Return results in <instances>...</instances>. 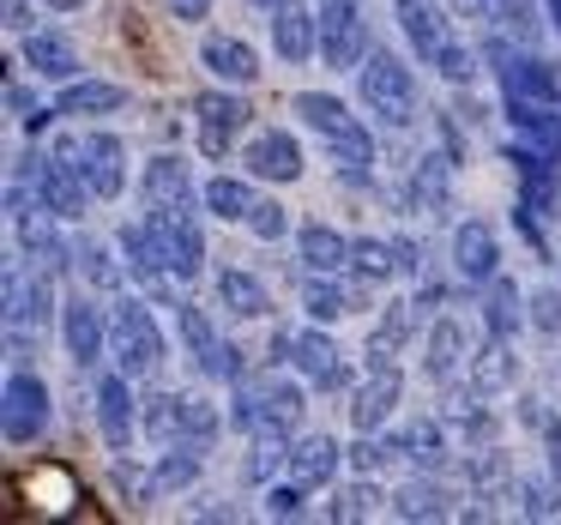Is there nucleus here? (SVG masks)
I'll return each instance as SVG.
<instances>
[{"label":"nucleus","instance_id":"nucleus-27","mask_svg":"<svg viewBox=\"0 0 561 525\" xmlns=\"http://www.w3.org/2000/svg\"><path fill=\"white\" fill-rule=\"evenodd\" d=\"M19 61L31 67L37 79H49V85H67V79H79V49H73V37L67 31H55V25H37L31 37H19Z\"/></svg>","mask_w":561,"mask_h":525},{"label":"nucleus","instance_id":"nucleus-21","mask_svg":"<svg viewBox=\"0 0 561 525\" xmlns=\"http://www.w3.org/2000/svg\"><path fill=\"white\" fill-rule=\"evenodd\" d=\"M440 423H447L453 441H465V447H495V441H501L495 404H489L471 380H465V392H459V380H453V387H440Z\"/></svg>","mask_w":561,"mask_h":525},{"label":"nucleus","instance_id":"nucleus-31","mask_svg":"<svg viewBox=\"0 0 561 525\" xmlns=\"http://www.w3.org/2000/svg\"><path fill=\"white\" fill-rule=\"evenodd\" d=\"M351 242L356 236H344L339 224H320V218L296 224V236H290L302 272H351Z\"/></svg>","mask_w":561,"mask_h":525},{"label":"nucleus","instance_id":"nucleus-52","mask_svg":"<svg viewBox=\"0 0 561 525\" xmlns=\"http://www.w3.org/2000/svg\"><path fill=\"white\" fill-rule=\"evenodd\" d=\"M7 31H13V43H19V37H31V31H37V13H31L25 0H7Z\"/></svg>","mask_w":561,"mask_h":525},{"label":"nucleus","instance_id":"nucleus-13","mask_svg":"<svg viewBox=\"0 0 561 525\" xmlns=\"http://www.w3.org/2000/svg\"><path fill=\"white\" fill-rule=\"evenodd\" d=\"M134 387H139V380L122 375L115 363L103 368L98 387H91V404H98V435H103V447H110V453H127L139 435H146V429H139V404H146V399H139Z\"/></svg>","mask_w":561,"mask_h":525},{"label":"nucleus","instance_id":"nucleus-18","mask_svg":"<svg viewBox=\"0 0 561 525\" xmlns=\"http://www.w3.org/2000/svg\"><path fill=\"white\" fill-rule=\"evenodd\" d=\"M242 170L254 175V182H266V187H290V182L308 175V151H302V139H296L290 127H260V134H248V146H242Z\"/></svg>","mask_w":561,"mask_h":525},{"label":"nucleus","instance_id":"nucleus-14","mask_svg":"<svg viewBox=\"0 0 561 525\" xmlns=\"http://www.w3.org/2000/svg\"><path fill=\"white\" fill-rule=\"evenodd\" d=\"M248 98L236 85H211V91H199L194 98V127H199V158L206 163H224L230 158V146L242 139V127H248Z\"/></svg>","mask_w":561,"mask_h":525},{"label":"nucleus","instance_id":"nucleus-20","mask_svg":"<svg viewBox=\"0 0 561 525\" xmlns=\"http://www.w3.org/2000/svg\"><path fill=\"white\" fill-rule=\"evenodd\" d=\"M351 465V447H339V435H327V429H302V435L290 441V465H284V477H290L296 489H332L339 483V471Z\"/></svg>","mask_w":561,"mask_h":525},{"label":"nucleus","instance_id":"nucleus-24","mask_svg":"<svg viewBox=\"0 0 561 525\" xmlns=\"http://www.w3.org/2000/svg\"><path fill=\"white\" fill-rule=\"evenodd\" d=\"M199 67H206L218 85H236V91H248L260 73H266L260 49L248 37H236V31H206V37H199Z\"/></svg>","mask_w":561,"mask_h":525},{"label":"nucleus","instance_id":"nucleus-37","mask_svg":"<svg viewBox=\"0 0 561 525\" xmlns=\"http://www.w3.org/2000/svg\"><path fill=\"white\" fill-rule=\"evenodd\" d=\"M290 429H278V423H266V429H254V435H248V483L254 489H272L284 477V465H290Z\"/></svg>","mask_w":561,"mask_h":525},{"label":"nucleus","instance_id":"nucleus-7","mask_svg":"<svg viewBox=\"0 0 561 525\" xmlns=\"http://www.w3.org/2000/svg\"><path fill=\"white\" fill-rule=\"evenodd\" d=\"M55 151H67V158L79 163L85 187L103 199V206H115V199L127 194V139L122 134H110V127H85V134H61Z\"/></svg>","mask_w":561,"mask_h":525},{"label":"nucleus","instance_id":"nucleus-55","mask_svg":"<svg viewBox=\"0 0 561 525\" xmlns=\"http://www.w3.org/2000/svg\"><path fill=\"white\" fill-rule=\"evenodd\" d=\"M556 375H561V356H556Z\"/></svg>","mask_w":561,"mask_h":525},{"label":"nucleus","instance_id":"nucleus-54","mask_svg":"<svg viewBox=\"0 0 561 525\" xmlns=\"http://www.w3.org/2000/svg\"><path fill=\"white\" fill-rule=\"evenodd\" d=\"M248 7H254V13H278L284 0H248Z\"/></svg>","mask_w":561,"mask_h":525},{"label":"nucleus","instance_id":"nucleus-40","mask_svg":"<svg viewBox=\"0 0 561 525\" xmlns=\"http://www.w3.org/2000/svg\"><path fill=\"white\" fill-rule=\"evenodd\" d=\"M387 507H392V495L380 489V477H375V471H356L351 483L332 489L327 520H375V513H387Z\"/></svg>","mask_w":561,"mask_h":525},{"label":"nucleus","instance_id":"nucleus-8","mask_svg":"<svg viewBox=\"0 0 561 525\" xmlns=\"http://www.w3.org/2000/svg\"><path fill=\"white\" fill-rule=\"evenodd\" d=\"M471 351H477V327L459 315V308H440V315H428V327H423L416 368H423L428 387H453V380L471 368Z\"/></svg>","mask_w":561,"mask_h":525},{"label":"nucleus","instance_id":"nucleus-53","mask_svg":"<svg viewBox=\"0 0 561 525\" xmlns=\"http://www.w3.org/2000/svg\"><path fill=\"white\" fill-rule=\"evenodd\" d=\"M37 7H49V13H79L85 0H37Z\"/></svg>","mask_w":561,"mask_h":525},{"label":"nucleus","instance_id":"nucleus-35","mask_svg":"<svg viewBox=\"0 0 561 525\" xmlns=\"http://www.w3.org/2000/svg\"><path fill=\"white\" fill-rule=\"evenodd\" d=\"M477 296H483V308H477V327H483V332H495V339H513V332L525 327V290L507 278V272H501V278H489Z\"/></svg>","mask_w":561,"mask_h":525},{"label":"nucleus","instance_id":"nucleus-16","mask_svg":"<svg viewBox=\"0 0 561 525\" xmlns=\"http://www.w3.org/2000/svg\"><path fill=\"white\" fill-rule=\"evenodd\" d=\"M447 272L465 290H483L489 278H501V236L489 218H459L447 236Z\"/></svg>","mask_w":561,"mask_h":525},{"label":"nucleus","instance_id":"nucleus-9","mask_svg":"<svg viewBox=\"0 0 561 525\" xmlns=\"http://www.w3.org/2000/svg\"><path fill=\"white\" fill-rule=\"evenodd\" d=\"M49 416H55V399H49V380L37 368L13 363L7 368V387H0V423H7V441L13 447H37L49 435Z\"/></svg>","mask_w":561,"mask_h":525},{"label":"nucleus","instance_id":"nucleus-34","mask_svg":"<svg viewBox=\"0 0 561 525\" xmlns=\"http://www.w3.org/2000/svg\"><path fill=\"white\" fill-rule=\"evenodd\" d=\"M127 103H134V98H127V85H110V79L79 73V79H67V85H61L55 115H122Z\"/></svg>","mask_w":561,"mask_h":525},{"label":"nucleus","instance_id":"nucleus-6","mask_svg":"<svg viewBox=\"0 0 561 525\" xmlns=\"http://www.w3.org/2000/svg\"><path fill=\"white\" fill-rule=\"evenodd\" d=\"M175 339H182L187 363H194L206 380H224V387H236V380H248V363H242V351H236V344L218 332V320H211L199 303H187V296L175 303Z\"/></svg>","mask_w":561,"mask_h":525},{"label":"nucleus","instance_id":"nucleus-11","mask_svg":"<svg viewBox=\"0 0 561 525\" xmlns=\"http://www.w3.org/2000/svg\"><path fill=\"white\" fill-rule=\"evenodd\" d=\"M19 175L37 187V199H43V206H49L61 224H79V218H85V206L98 199V194L85 187V175H79V163L67 158V151H55V146H49V151H31V170H19Z\"/></svg>","mask_w":561,"mask_h":525},{"label":"nucleus","instance_id":"nucleus-1","mask_svg":"<svg viewBox=\"0 0 561 525\" xmlns=\"http://www.w3.org/2000/svg\"><path fill=\"white\" fill-rule=\"evenodd\" d=\"M290 110L302 115V127L320 139V151H327L332 175H339L344 187H375V127H368L351 103L332 98V91H296Z\"/></svg>","mask_w":561,"mask_h":525},{"label":"nucleus","instance_id":"nucleus-33","mask_svg":"<svg viewBox=\"0 0 561 525\" xmlns=\"http://www.w3.org/2000/svg\"><path fill=\"white\" fill-rule=\"evenodd\" d=\"M73 278L85 284V290H98V296H122L134 272H127L122 248H110V242H79V248H73Z\"/></svg>","mask_w":561,"mask_h":525},{"label":"nucleus","instance_id":"nucleus-3","mask_svg":"<svg viewBox=\"0 0 561 525\" xmlns=\"http://www.w3.org/2000/svg\"><path fill=\"white\" fill-rule=\"evenodd\" d=\"M110 363L134 380H151L163 363H170V339H163L158 315L139 290L110 296Z\"/></svg>","mask_w":561,"mask_h":525},{"label":"nucleus","instance_id":"nucleus-15","mask_svg":"<svg viewBox=\"0 0 561 525\" xmlns=\"http://www.w3.org/2000/svg\"><path fill=\"white\" fill-rule=\"evenodd\" d=\"M290 368L308 380L314 392H351L356 387V368L351 356H344V344L332 339L320 320H308L302 332H296V351H290Z\"/></svg>","mask_w":561,"mask_h":525},{"label":"nucleus","instance_id":"nucleus-45","mask_svg":"<svg viewBox=\"0 0 561 525\" xmlns=\"http://www.w3.org/2000/svg\"><path fill=\"white\" fill-rule=\"evenodd\" d=\"M248 236H254V242H290L296 236V218H290V206H284V199H272V194H260L254 199V212H248V224H242Z\"/></svg>","mask_w":561,"mask_h":525},{"label":"nucleus","instance_id":"nucleus-17","mask_svg":"<svg viewBox=\"0 0 561 525\" xmlns=\"http://www.w3.org/2000/svg\"><path fill=\"white\" fill-rule=\"evenodd\" d=\"M404 404V368L399 363H368V375L351 387V429L356 435H387L392 416H399Z\"/></svg>","mask_w":561,"mask_h":525},{"label":"nucleus","instance_id":"nucleus-41","mask_svg":"<svg viewBox=\"0 0 561 525\" xmlns=\"http://www.w3.org/2000/svg\"><path fill=\"white\" fill-rule=\"evenodd\" d=\"M158 489L163 495H187V489L199 483V471H206V447L199 441H170V447H158Z\"/></svg>","mask_w":561,"mask_h":525},{"label":"nucleus","instance_id":"nucleus-30","mask_svg":"<svg viewBox=\"0 0 561 525\" xmlns=\"http://www.w3.org/2000/svg\"><path fill=\"white\" fill-rule=\"evenodd\" d=\"M392 19H399V37L416 49V61L435 67V55L453 43V25L435 0H392Z\"/></svg>","mask_w":561,"mask_h":525},{"label":"nucleus","instance_id":"nucleus-50","mask_svg":"<svg viewBox=\"0 0 561 525\" xmlns=\"http://www.w3.org/2000/svg\"><path fill=\"white\" fill-rule=\"evenodd\" d=\"M392 248H399V272H404V278H423V266H428V260H423V242H411V236H392Z\"/></svg>","mask_w":561,"mask_h":525},{"label":"nucleus","instance_id":"nucleus-48","mask_svg":"<svg viewBox=\"0 0 561 525\" xmlns=\"http://www.w3.org/2000/svg\"><path fill=\"white\" fill-rule=\"evenodd\" d=\"M435 73L447 79L453 91H471L477 79H483V67H477V49H471V43H465V37H453L447 49L435 55Z\"/></svg>","mask_w":561,"mask_h":525},{"label":"nucleus","instance_id":"nucleus-47","mask_svg":"<svg viewBox=\"0 0 561 525\" xmlns=\"http://www.w3.org/2000/svg\"><path fill=\"white\" fill-rule=\"evenodd\" d=\"M525 327H531L537 339L561 344V284H543V290L525 296Z\"/></svg>","mask_w":561,"mask_h":525},{"label":"nucleus","instance_id":"nucleus-12","mask_svg":"<svg viewBox=\"0 0 561 525\" xmlns=\"http://www.w3.org/2000/svg\"><path fill=\"white\" fill-rule=\"evenodd\" d=\"M146 230L158 242L163 266L182 284H194L206 272V230H199V212H175V206H146Z\"/></svg>","mask_w":561,"mask_h":525},{"label":"nucleus","instance_id":"nucleus-28","mask_svg":"<svg viewBox=\"0 0 561 525\" xmlns=\"http://www.w3.org/2000/svg\"><path fill=\"white\" fill-rule=\"evenodd\" d=\"M465 380H471L483 399H507L513 387H519V351H513V339H495V332H483L471 351V368H465Z\"/></svg>","mask_w":561,"mask_h":525},{"label":"nucleus","instance_id":"nucleus-36","mask_svg":"<svg viewBox=\"0 0 561 525\" xmlns=\"http://www.w3.org/2000/svg\"><path fill=\"white\" fill-rule=\"evenodd\" d=\"M483 25L519 49H537L543 43V7L537 0H483Z\"/></svg>","mask_w":561,"mask_h":525},{"label":"nucleus","instance_id":"nucleus-43","mask_svg":"<svg viewBox=\"0 0 561 525\" xmlns=\"http://www.w3.org/2000/svg\"><path fill=\"white\" fill-rule=\"evenodd\" d=\"M351 272H356V278H368L375 290H380V284H392V278H404L392 236H356V242H351Z\"/></svg>","mask_w":561,"mask_h":525},{"label":"nucleus","instance_id":"nucleus-25","mask_svg":"<svg viewBox=\"0 0 561 525\" xmlns=\"http://www.w3.org/2000/svg\"><path fill=\"white\" fill-rule=\"evenodd\" d=\"M266 31H272V55L284 67H308L320 55V13L308 0H284L278 13H266Z\"/></svg>","mask_w":561,"mask_h":525},{"label":"nucleus","instance_id":"nucleus-32","mask_svg":"<svg viewBox=\"0 0 561 525\" xmlns=\"http://www.w3.org/2000/svg\"><path fill=\"white\" fill-rule=\"evenodd\" d=\"M211 303H218L230 320H272L278 315V308H272V290L254 278V272H242V266L211 272Z\"/></svg>","mask_w":561,"mask_h":525},{"label":"nucleus","instance_id":"nucleus-2","mask_svg":"<svg viewBox=\"0 0 561 525\" xmlns=\"http://www.w3.org/2000/svg\"><path fill=\"white\" fill-rule=\"evenodd\" d=\"M356 110L375 127H392V134H411L416 115H423V98H416V73L404 55L392 49H368V61L356 67Z\"/></svg>","mask_w":561,"mask_h":525},{"label":"nucleus","instance_id":"nucleus-5","mask_svg":"<svg viewBox=\"0 0 561 525\" xmlns=\"http://www.w3.org/2000/svg\"><path fill=\"white\" fill-rule=\"evenodd\" d=\"M55 327H61V351H67V363H73L79 375H91V368L110 363V308L98 303V290L73 284V290L61 296Z\"/></svg>","mask_w":561,"mask_h":525},{"label":"nucleus","instance_id":"nucleus-19","mask_svg":"<svg viewBox=\"0 0 561 525\" xmlns=\"http://www.w3.org/2000/svg\"><path fill=\"white\" fill-rule=\"evenodd\" d=\"M375 284L356 278V272H302V315L320 327H339V320L363 315Z\"/></svg>","mask_w":561,"mask_h":525},{"label":"nucleus","instance_id":"nucleus-10","mask_svg":"<svg viewBox=\"0 0 561 525\" xmlns=\"http://www.w3.org/2000/svg\"><path fill=\"white\" fill-rule=\"evenodd\" d=\"M314 13H320V67L327 73H356L375 49L363 0H314Z\"/></svg>","mask_w":561,"mask_h":525},{"label":"nucleus","instance_id":"nucleus-42","mask_svg":"<svg viewBox=\"0 0 561 525\" xmlns=\"http://www.w3.org/2000/svg\"><path fill=\"white\" fill-rule=\"evenodd\" d=\"M110 483H115V495H122L127 507H151V501H163L158 465H139L134 453H115L110 459Z\"/></svg>","mask_w":561,"mask_h":525},{"label":"nucleus","instance_id":"nucleus-23","mask_svg":"<svg viewBox=\"0 0 561 525\" xmlns=\"http://www.w3.org/2000/svg\"><path fill=\"white\" fill-rule=\"evenodd\" d=\"M194 170H187L175 151H158V158H146V170H139V199L146 206H175V212H206V199H199Z\"/></svg>","mask_w":561,"mask_h":525},{"label":"nucleus","instance_id":"nucleus-46","mask_svg":"<svg viewBox=\"0 0 561 525\" xmlns=\"http://www.w3.org/2000/svg\"><path fill=\"white\" fill-rule=\"evenodd\" d=\"M224 423H230V411L224 404H211L206 392H187V435L182 441H199V447H218V435H224Z\"/></svg>","mask_w":561,"mask_h":525},{"label":"nucleus","instance_id":"nucleus-29","mask_svg":"<svg viewBox=\"0 0 561 525\" xmlns=\"http://www.w3.org/2000/svg\"><path fill=\"white\" fill-rule=\"evenodd\" d=\"M453 501H465V489H447L440 483V471H416L411 483L392 489V520H459V507Z\"/></svg>","mask_w":561,"mask_h":525},{"label":"nucleus","instance_id":"nucleus-22","mask_svg":"<svg viewBox=\"0 0 561 525\" xmlns=\"http://www.w3.org/2000/svg\"><path fill=\"white\" fill-rule=\"evenodd\" d=\"M453 170L459 163L447 151L411 158V170H404V212H416V218H447L453 212Z\"/></svg>","mask_w":561,"mask_h":525},{"label":"nucleus","instance_id":"nucleus-26","mask_svg":"<svg viewBox=\"0 0 561 525\" xmlns=\"http://www.w3.org/2000/svg\"><path fill=\"white\" fill-rule=\"evenodd\" d=\"M416 320H423V308H416L411 296H392V303L375 315V327H368L363 356H368V363H399V356H411V344H416Z\"/></svg>","mask_w":561,"mask_h":525},{"label":"nucleus","instance_id":"nucleus-39","mask_svg":"<svg viewBox=\"0 0 561 525\" xmlns=\"http://www.w3.org/2000/svg\"><path fill=\"white\" fill-rule=\"evenodd\" d=\"M139 429H146L151 447H170V441H182V435H187V392H170V387L146 392V404H139Z\"/></svg>","mask_w":561,"mask_h":525},{"label":"nucleus","instance_id":"nucleus-51","mask_svg":"<svg viewBox=\"0 0 561 525\" xmlns=\"http://www.w3.org/2000/svg\"><path fill=\"white\" fill-rule=\"evenodd\" d=\"M163 7H170L175 25H206L211 19V0H163Z\"/></svg>","mask_w":561,"mask_h":525},{"label":"nucleus","instance_id":"nucleus-4","mask_svg":"<svg viewBox=\"0 0 561 525\" xmlns=\"http://www.w3.org/2000/svg\"><path fill=\"white\" fill-rule=\"evenodd\" d=\"M7 224H13L19 254H31L43 272H55V278H73V248H67V236H61V218L43 206L25 175L7 182Z\"/></svg>","mask_w":561,"mask_h":525},{"label":"nucleus","instance_id":"nucleus-38","mask_svg":"<svg viewBox=\"0 0 561 525\" xmlns=\"http://www.w3.org/2000/svg\"><path fill=\"white\" fill-rule=\"evenodd\" d=\"M199 199H206V218H218V224H248L260 187H254V175H224V170H218V175H206Z\"/></svg>","mask_w":561,"mask_h":525},{"label":"nucleus","instance_id":"nucleus-49","mask_svg":"<svg viewBox=\"0 0 561 525\" xmlns=\"http://www.w3.org/2000/svg\"><path fill=\"white\" fill-rule=\"evenodd\" d=\"M302 495H308V489H296L290 477H284V483H272V489H266V513H278V520H302V513H308V507H302Z\"/></svg>","mask_w":561,"mask_h":525},{"label":"nucleus","instance_id":"nucleus-44","mask_svg":"<svg viewBox=\"0 0 561 525\" xmlns=\"http://www.w3.org/2000/svg\"><path fill=\"white\" fill-rule=\"evenodd\" d=\"M513 513H519V520H556L561 513V477L556 471L519 477V483H513Z\"/></svg>","mask_w":561,"mask_h":525}]
</instances>
